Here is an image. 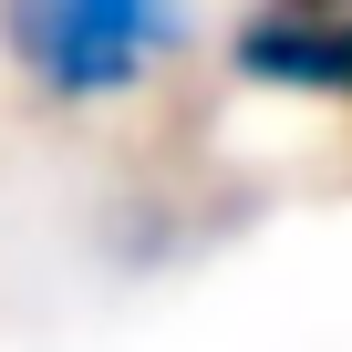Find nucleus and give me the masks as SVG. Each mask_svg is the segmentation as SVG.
I'll return each mask as SVG.
<instances>
[{
	"mask_svg": "<svg viewBox=\"0 0 352 352\" xmlns=\"http://www.w3.org/2000/svg\"><path fill=\"white\" fill-rule=\"evenodd\" d=\"M0 32H11L32 83L83 104V94L145 83V63L187 42V11L176 0H0Z\"/></svg>",
	"mask_w": 352,
	"mask_h": 352,
	"instance_id": "1",
	"label": "nucleus"
},
{
	"mask_svg": "<svg viewBox=\"0 0 352 352\" xmlns=\"http://www.w3.org/2000/svg\"><path fill=\"white\" fill-rule=\"evenodd\" d=\"M249 83H280V94H352V21H300V11H270L239 32L228 52Z\"/></svg>",
	"mask_w": 352,
	"mask_h": 352,
	"instance_id": "2",
	"label": "nucleus"
},
{
	"mask_svg": "<svg viewBox=\"0 0 352 352\" xmlns=\"http://www.w3.org/2000/svg\"><path fill=\"white\" fill-rule=\"evenodd\" d=\"M290 11H300V21H342V0H290Z\"/></svg>",
	"mask_w": 352,
	"mask_h": 352,
	"instance_id": "3",
	"label": "nucleus"
}]
</instances>
